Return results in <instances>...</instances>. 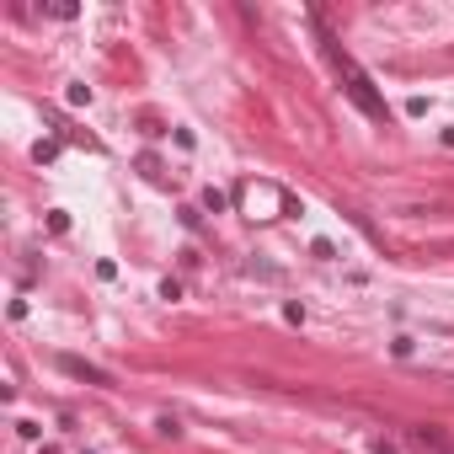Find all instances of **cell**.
<instances>
[{"label": "cell", "mask_w": 454, "mask_h": 454, "mask_svg": "<svg viewBox=\"0 0 454 454\" xmlns=\"http://www.w3.org/2000/svg\"><path fill=\"white\" fill-rule=\"evenodd\" d=\"M331 59H337V70H342V81H348V97H353L358 107H364V112H369L374 124H385L391 112H385V97L374 91V81H369V75H364V70H358V64L348 59V54H337V48H331Z\"/></svg>", "instance_id": "obj_1"}, {"label": "cell", "mask_w": 454, "mask_h": 454, "mask_svg": "<svg viewBox=\"0 0 454 454\" xmlns=\"http://www.w3.org/2000/svg\"><path fill=\"white\" fill-rule=\"evenodd\" d=\"M235 198H241V208H251V219H278V214H294V198L284 193V187H273V182H246Z\"/></svg>", "instance_id": "obj_2"}, {"label": "cell", "mask_w": 454, "mask_h": 454, "mask_svg": "<svg viewBox=\"0 0 454 454\" xmlns=\"http://www.w3.org/2000/svg\"><path fill=\"white\" fill-rule=\"evenodd\" d=\"M59 369L70 374V379H86V385H112V374H107V369L86 364V358H75V353H59Z\"/></svg>", "instance_id": "obj_3"}, {"label": "cell", "mask_w": 454, "mask_h": 454, "mask_svg": "<svg viewBox=\"0 0 454 454\" xmlns=\"http://www.w3.org/2000/svg\"><path fill=\"white\" fill-rule=\"evenodd\" d=\"M412 444H417V449H444V454H454V433H444V428H412Z\"/></svg>", "instance_id": "obj_4"}, {"label": "cell", "mask_w": 454, "mask_h": 454, "mask_svg": "<svg viewBox=\"0 0 454 454\" xmlns=\"http://www.w3.org/2000/svg\"><path fill=\"white\" fill-rule=\"evenodd\" d=\"M204 208H208V214H225V208H230V193H219V187H204Z\"/></svg>", "instance_id": "obj_5"}, {"label": "cell", "mask_w": 454, "mask_h": 454, "mask_svg": "<svg viewBox=\"0 0 454 454\" xmlns=\"http://www.w3.org/2000/svg\"><path fill=\"white\" fill-rule=\"evenodd\" d=\"M64 102H70V107H91V86H70Z\"/></svg>", "instance_id": "obj_6"}, {"label": "cell", "mask_w": 454, "mask_h": 454, "mask_svg": "<svg viewBox=\"0 0 454 454\" xmlns=\"http://www.w3.org/2000/svg\"><path fill=\"white\" fill-rule=\"evenodd\" d=\"M32 155H38V161H54V155H59V139H38V145H32Z\"/></svg>", "instance_id": "obj_7"}, {"label": "cell", "mask_w": 454, "mask_h": 454, "mask_svg": "<svg viewBox=\"0 0 454 454\" xmlns=\"http://www.w3.org/2000/svg\"><path fill=\"white\" fill-rule=\"evenodd\" d=\"M48 230H54V235H64V230H70V214H64V208H54V214H48Z\"/></svg>", "instance_id": "obj_8"}, {"label": "cell", "mask_w": 454, "mask_h": 454, "mask_svg": "<svg viewBox=\"0 0 454 454\" xmlns=\"http://www.w3.org/2000/svg\"><path fill=\"white\" fill-rule=\"evenodd\" d=\"M284 321H289V326H299V321H305V305H299V299H289V305H284Z\"/></svg>", "instance_id": "obj_9"}, {"label": "cell", "mask_w": 454, "mask_h": 454, "mask_svg": "<svg viewBox=\"0 0 454 454\" xmlns=\"http://www.w3.org/2000/svg\"><path fill=\"white\" fill-rule=\"evenodd\" d=\"M310 251H315L321 262H331V257H337V246H331V241H310Z\"/></svg>", "instance_id": "obj_10"}, {"label": "cell", "mask_w": 454, "mask_h": 454, "mask_svg": "<svg viewBox=\"0 0 454 454\" xmlns=\"http://www.w3.org/2000/svg\"><path fill=\"white\" fill-rule=\"evenodd\" d=\"M38 454H64V449H54V444H43V449H38Z\"/></svg>", "instance_id": "obj_11"}, {"label": "cell", "mask_w": 454, "mask_h": 454, "mask_svg": "<svg viewBox=\"0 0 454 454\" xmlns=\"http://www.w3.org/2000/svg\"><path fill=\"white\" fill-rule=\"evenodd\" d=\"M86 454H91V449H86Z\"/></svg>", "instance_id": "obj_12"}]
</instances>
